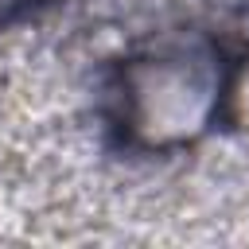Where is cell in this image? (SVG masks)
Returning <instances> with one entry per match:
<instances>
[{
  "instance_id": "obj_1",
  "label": "cell",
  "mask_w": 249,
  "mask_h": 249,
  "mask_svg": "<svg viewBox=\"0 0 249 249\" xmlns=\"http://www.w3.org/2000/svg\"><path fill=\"white\" fill-rule=\"evenodd\" d=\"M51 4H58V0H0V23H19Z\"/></svg>"
}]
</instances>
